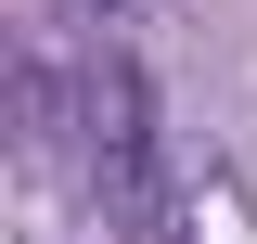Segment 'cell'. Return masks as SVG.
Segmentation results:
<instances>
[{"instance_id":"obj_1","label":"cell","mask_w":257,"mask_h":244,"mask_svg":"<svg viewBox=\"0 0 257 244\" xmlns=\"http://www.w3.org/2000/svg\"><path fill=\"white\" fill-rule=\"evenodd\" d=\"M13 129H26V154H52L64 129H90V77H64L52 52H26L13 64Z\"/></svg>"},{"instance_id":"obj_3","label":"cell","mask_w":257,"mask_h":244,"mask_svg":"<svg viewBox=\"0 0 257 244\" xmlns=\"http://www.w3.org/2000/svg\"><path fill=\"white\" fill-rule=\"evenodd\" d=\"M167 244H180V231H167Z\"/></svg>"},{"instance_id":"obj_2","label":"cell","mask_w":257,"mask_h":244,"mask_svg":"<svg viewBox=\"0 0 257 244\" xmlns=\"http://www.w3.org/2000/svg\"><path fill=\"white\" fill-rule=\"evenodd\" d=\"M90 13H116V0H90Z\"/></svg>"}]
</instances>
